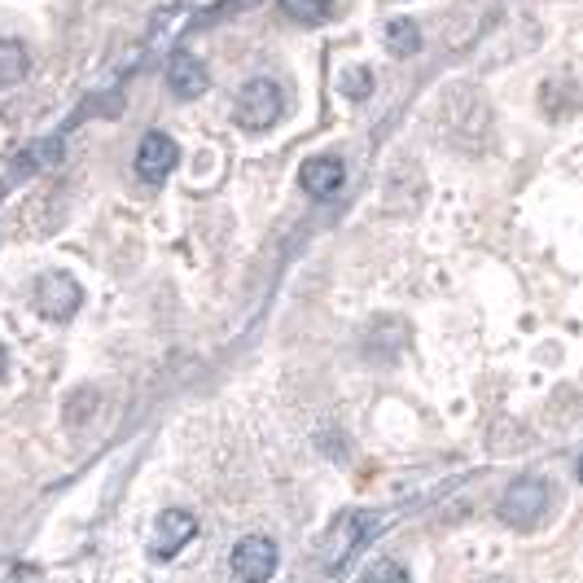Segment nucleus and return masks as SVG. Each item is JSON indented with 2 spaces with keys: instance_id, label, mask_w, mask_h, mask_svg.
Masks as SVG:
<instances>
[{
  "instance_id": "dca6fc26",
  "label": "nucleus",
  "mask_w": 583,
  "mask_h": 583,
  "mask_svg": "<svg viewBox=\"0 0 583 583\" xmlns=\"http://www.w3.org/2000/svg\"><path fill=\"white\" fill-rule=\"evenodd\" d=\"M579 483H583V456H579Z\"/></svg>"
},
{
  "instance_id": "0eeeda50",
  "label": "nucleus",
  "mask_w": 583,
  "mask_h": 583,
  "mask_svg": "<svg viewBox=\"0 0 583 583\" xmlns=\"http://www.w3.org/2000/svg\"><path fill=\"white\" fill-rule=\"evenodd\" d=\"M193 535H198V517H193L189 509H163L158 522H154V544H150V552H154V557H176Z\"/></svg>"
},
{
  "instance_id": "1a4fd4ad",
  "label": "nucleus",
  "mask_w": 583,
  "mask_h": 583,
  "mask_svg": "<svg viewBox=\"0 0 583 583\" xmlns=\"http://www.w3.org/2000/svg\"><path fill=\"white\" fill-rule=\"evenodd\" d=\"M369 526H373V517H365V513H343V517L334 522L330 544H325V561H330V570L347 566V557L360 548V539H365Z\"/></svg>"
},
{
  "instance_id": "f03ea898",
  "label": "nucleus",
  "mask_w": 583,
  "mask_h": 583,
  "mask_svg": "<svg viewBox=\"0 0 583 583\" xmlns=\"http://www.w3.org/2000/svg\"><path fill=\"white\" fill-rule=\"evenodd\" d=\"M548 504H552V487H548L544 478L526 474V478H517V483L504 491V500H500V522L513 526V531H535V526L548 517Z\"/></svg>"
},
{
  "instance_id": "7ed1b4c3",
  "label": "nucleus",
  "mask_w": 583,
  "mask_h": 583,
  "mask_svg": "<svg viewBox=\"0 0 583 583\" xmlns=\"http://www.w3.org/2000/svg\"><path fill=\"white\" fill-rule=\"evenodd\" d=\"M80 304H84V289H80V281L71 272L40 276V285H36V312L45 321H58L62 325V321H71L80 312Z\"/></svg>"
},
{
  "instance_id": "9d476101",
  "label": "nucleus",
  "mask_w": 583,
  "mask_h": 583,
  "mask_svg": "<svg viewBox=\"0 0 583 583\" xmlns=\"http://www.w3.org/2000/svg\"><path fill=\"white\" fill-rule=\"evenodd\" d=\"M32 71V53L23 40H0V88H14L19 80H27Z\"/></svg>"
},
{
  "instance_id": "6e6552de",
  "label": "nucleus",
  "mask_w": 583,
  "mask_h": 583,
  "mask_svg": "<svg viewBox=\"0 0 583 583\" xmlns=\"http://www.w3.org/2000/svg\"><path fill=\"white\" fill-rule=\"evenodd\" d=\"M206 84H211V75H206V67L193 58V53H171V62H167V88L180 97V102H198L202 93H206Z\"/></svg>"
},
{
  "instance_id": "20e7f679",
  "label": "nucleus",
  "mask_w": 583,
  "mask_h": 583,
  "mask_svg": "<svg viewBox=\"0 0 583 583\" xmlns=\"http://www.w3.org/2000/svg\"><path fill=\"white\" fill-rule=\"evenodd\" d=\"M276 561H281V552H276V544H272L267 535H246V539H237V544H233V557H228V566H233V574H237L241 583H267V579L276 574Z\"/></svg>"
},
{
  "instance_id": "f8f14e48",
  "label": "nucleus",
  "mask_w": 583,
  "mask_h": 583,
  "mask_svg": "<svg viewBox=\"0 0 583 583\" xmlns=\"http://www.w3.org/2000/svg\"><path fill=\"white\" fill-rule=\"evenodd\" d=\"M386 49H391L395 58H413V53H421V27H417L413 19H395V23H386Z\"/></svg>"
},
{
  "instance_id": "2eb2a0df",
  "label": "nucleus",
  "mask_w": 583,
  "mask_h": 583,
  "mask_svg": "<svg viewBox=\"0 0 583 583\" xmlns=\"http://www.w3.org/2000/svg\"><path fill=\"white\" fill-rule=\"evenodd\" d=\"M5 369H10V356H5V347H0V382H5Z\"/></svg>"
},
{
  "instance_id": "423d86ee",
  "label": "nucleus",
  "mask_w": 583,
  "mask_h": 583,
  "mask_svg": "<svg viewBox=\"0 0 583 583\" xmlns=\"http://www.w3.org/2000/svg\"><path fill=\"white\" fill-rule=\"evenodd\" d=\"M343 180H347V167H343L338 154H317V158H308V163L299 167V185H304V193L317 198V202L334 198V193L343 189Z\"/></svg>"
},
{
  "instance_id": "4468645a",
  "label": "nucleus",
  "mask_w": 583,
  "mask_h": 583,
  "mask_svg": "<svg viewBox=\"0 0 583 583\" xmlns=\"http://www.w3.org/2000/svg\"><path fill=\"white\" fill-rule=\"evenodd\" d=\"M365 583H413V579L400 561H378V566L365 570Z\"/></svg>"
},
{
  "instance_id": "39448f33",
  "label": "nucleus",
  "mask_w": 583,
  "mask_h": 583,
  "mask_svg": "<svg viewBox=\"0 0 583 583\" xmlns=\"http://www.w3.org/2000/svg\"><path fill=\"white\" fill-rule=\"evenodd\" d=\"M176 163H180V150H176V141L167 132L141 136V145H136V176L145 185H163L176 171Z\"/></svg>"
},
{
  "instance_id": "f3484780",
  "label": "nucleus",
  "mask_w": 583,
  "mask_h": 583,
  "mask_svg": "<svg viewBox=\"0 0 583 583\" xmlns=\"http://www.w3.org/2000/svg\"><path fill=\"white\" fill-rule=\"evenodd\" d=\"M487 583H504V579H487Z\"/></svg>"
},
{
  "instance_id": "9b49d317",
  "label": "nucleus",
  "mask_w": 583,
  "mask_h": 583,
  "mask_svg": "<svg viewBox=\"0 0 583 583\" xmlns=\"http://www.w3.org/2000/svg\"><path fill=\"white\" fill-rule=\"evenodd\" d=\"M281 14L299 27H321L334 14V0H281Z\"/></svg>"
},
{
  "instance_id": "ddd939ff",
  "label": "nucleus",
  "mask_w": 583,
  "mask_h": 583,
  "mask_svg": "<svg viewBox=\"0 0 583 583\" xmlns=\"http://www.w3.org/2000/svg\"><path fill=\"white\" fill-rule=\"evenodd\" d=\"M343 93H347L352 102H365V97L373 93V75H369V67H352V71H343Z\"/></svg>"
},
{
  "instance_id": "f257e3e1",
  "label": "nucleus",
  "mask_w": 583,
  "mask_h": 583,
  "mask_svg": "<svg viewBox=\"0 0 583 583\" xmlns=\"http://www.w3.org/2000/svg\"><path fill=\"white\" fill-rule=\"evenodd\" d=\"M281 115H285V93H281L276 80L254 75V80L241 84V93H237V102H233L237 128H246V132H267Z\"/></svg>"
}]
</instances>
